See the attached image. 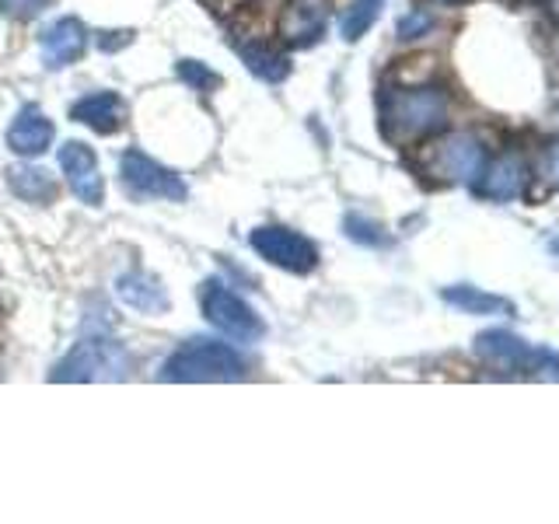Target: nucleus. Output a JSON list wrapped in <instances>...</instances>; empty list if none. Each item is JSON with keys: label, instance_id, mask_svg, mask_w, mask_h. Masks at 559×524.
I'll list each match as a JSON object with an SVG mask.
<instances>
[{"label": "nucleus", "instance_id": "aec40b11", "mask_svg": "<svg viewBox=\"0 0 559 524\" xmlns=\"http://www.w3.org/2000/svg\"><path fill=\"white\" fill-rule=\"evenodd\" d=\"M175 74H179V81H186L192 92H200V95H210L214 87H221V74H214V70L200 60H179L175 63Z\"/></svg>", "mask_w": 559, "mask_h": 524}, {"label": "nucleus", "instance_id": "a211bd4d", "mask_svg": "<svg viewBox=\"0 0 559 524\" xmlns=\"http://www.w3.org/2000/svg\"><path fill=\"white\" fill-rule=\"evenodd\" d=\"M8 182L17 192V200L35 203V206H43V203H49L52 196H57V182L49 179L46 168H32V165L28 168H11Z\"/></svg>", "mask_w": 559, "mask_h": 524}, {"label": "nucleus", "instance_id": "f3484780", "mask_svg": "<svg viewBox=\"0 0 559 524\" xmlns=\"http://www.w3.org/2000/svg\"><path fill=\"white\" fill-rule=\"evenodd\" d=\"M441 297L451 305V308H459L465 314H514V305L507 301V297H497V294H486V290H476V287H444Z\"/></svg>", "mask_w": 559, "mask_h": 524}, {"label": "nucleus", "instance_id": "412c9836", "mask_svg": "<svg viewBox=\"0 0 559 524\" xmlns=\"http://www.w3.org/2000/svg\"><path fill=\"white\" fill-rule=\"evenodd\" d=\"M535 175H538L542 189L559 192V140H549V144L538 151Z\"/></svg>", "mask_w": 559, "mask_h": 524}, {"label": "nucleus", "instance_id": "393cba45", "mask_svg": "<svg viewBox=\"0 0 559 524\" xmlns=\"http://www.w3.org/2000/svg\"><path fill=\"white\" fill-rule=\"evenodd\" d=\"M127 43H133V32H105V39H98V46L102 49H119V46H127Z\"/></svg>", "mask_w": 559, "mask_h": 524}, {"label": "nucleus", "instance_id": "423d86ee", "mask_svg": "<svg viewBox=\"0 0 559 524\" xmlns=\"http://www.w3.org/2000/svg\"><path fill=\"white\" fill-rule=\"evenodd\" d=\"M424 168L441 182H465L472 186L486 168V147L476 133H451L427 151Z\"/></svg>", "mask_w": 559, "mask_h": 524}, {"label": "nucleus", "instance_id": "9b49d317", "mask_svg": "<svg viewBox=\"0 0 559 524\" xmlns=\"http://www.w3.org/2000/svg\"><path fill=\"white\" fill-rule=\"evenodd\" d=\"M84 46H87V28L81 17H57L43 32V60L49 70H63L74 60H81Z\"/></svg>", "mask_w": 559, "mask_h": 524}, {"label": "nucleus", "instance_id": "dca6fc26", "mask_svg": "<svg viewBox=\"0 0 559 524\" xmlns=\"http://www.w3.org/2000/svg\"><path fill=\"white\" fill-rule=\"evenodd\" d=\"M235 49H238L241 63L249 67L259 81L280 84V81H284V78L290 74V63H287V57H284V52L270 49V43H252V39H249V43H238Z\"/></svg>", "mask_w": 559, "mask_h": 524}, {"label": "nucleus", "instance_id": "39448f33", "mask_svg": "<svg viewBox=\"0 0 559 524\" xmlns=\"http://www.w3.org/2000/svg\"><path fill=\"white\" fill-rule=\"evenodd\" d=\"M200 305H203L206 322L214 325L217 332H224L227 340L259 343L262 336H266V325H262V319L252 311V305H245L235 290H227L224 284H217V279L203 284Z\"/></svg>", "mask_w": 559, "mask_h": 524}, {"label": "nucleus", "instance_id": "4be33fe9", "mask_svg": "<svg viewBox=\"0 0 559 524\" xmlns=\"http://www.w3.org/2000/svg\"><path fill=\"white\" fill-rule=\"evenodd\" d=\"M346 235H349V241L367 245V249H381V245H389V235H381V227L367 217H346Z\"/></svg>", "mask_w": 559, "mask_h": 524}, {"label": "nucleus", "instance_id": "2eb2a0df", "mask_svg": "<svg viewBox=\"0 0 559 524\" xmlns=\"http://www.w3.org/2000/svg\"><path fill=\"white\" fill-rule=\"evenodd\" d=\"M116 294H119V301L140 311V314H165L168 311V290L165 284L157 276L151 273H127V276H119L116 279Z\"/></svg>", "mask_w": 559, "mask_h": 524}, {"label": "nucleus", "instance_id": "20e7f679", "mask_svg": "<svg viewBox=\"0 0 559 524\" xmlns=\"http://www.w3.org/2000/svg\"><path fill=\"white\" fill-rule=\"evenodd\" d=\"M130 374V354L116 340H84L57 364L52 381H122Z\"/></svg>", "mask_w": 559, "mask_h": 524}, {"label": "nucleus", "instance_id": "b1692460", "mask_svg": "<svg viewBox=\"0 0 559 524\" xmlns=\"http://www.w3.org/2000/svg\"><path fill=\"white\" fill-rule=\"evenodd\" d=\"M46 4L49 0H0V8H4V14L14 17V22H28V17H35Z\"/></svg>", "mask_w": 559, "mask_h": 524}, {"label": "nucleus", "instance_id": "9d476101", "mask_svg": "<svg viewBox=\"0 0 559 524\" xmlns=\"http://www.w3.org/2000/svg\"><path fill=\"white\" fill-rule=\"evenodd\" d=\"M60 168L67 175L70 189L74 196L87 206H102L105 200V182H102V171H98V157L95 151L81 144V140H70V144L60 147Z\"/></svg>", "mask_w": 559, "mask_h": 524}, {"label": "nucleus", "instance_id": "4468645a", "mask_svg": "<svg viewBox=\"0 0 559 524\" xmlns=\"http://www.w3.org/2000/svg\"><path fill=\"white\" fill-rule=\"evenodd\" d=\"M70 119L102 133V136H109L122 127V119H127V105H122V98L116 92H95V95H84L81 102L70 105Z\"/></svg>", "mask_w": 559, "mask_h": 524}, {"label": "nucleus", "instance_id": "f8f14e48", "mask_svg": "<svg viewBox=\"0 0 559 524\" xmlns=\"http://www.w3.org/2000/svg\"><path fill=\"white\" fill-rule=\"evenodd\" d=\"M524 179H528V175H524V162L518 154H507L497 165L483 168L479 179L472 182V192L489 203H511L524 189Z\"/></svg>", "mask_w": 559, "mask_h": 524}, {"label": "nucleus", "instance_id": "5701e85b", "mask_svg": "<svg viewBox=\"0 0 559 524\" xmlns=\"http://www.w3.org/2000/svg\"><path fill=\"white\" fill-rule=\"evenodd\" d=\"M430 28H433V17L427 11H413L399 22V39H419V35Z\"/></svg>", "mask_w": 559, "mask_h": 524}, {"label": "nucleus", "instance_id": "a878e982", "mask_svg": "<svg viewBox=\"0 0 559 524\" xmlns=\"http://www.w3.org/2000/svg\"><path fill=\"white\" fill-rule=\"evenodd\" d=\"M549 252H552V255L559 259V235H556V238H549Z\"/></svg>", "mask_w": 559, "mask_h": 524}, {"label": "nucleus", "instance_id": "cd10ccee", "mask_svg": "<svg viewBox=\"0 0 559 524\" xmlns=\"http://www.w3.org/2000/svg\"><path fill=\"white\" fill-rule=\"evenodd\" d=\"M441 4H459V0H441Z\"/></svg>", "mask_w": 559, "mask_h": 524}, {"label": "nucleus", "instance_id": "6e6552de", "mask_svg": "<svg viewBox=\"0 0 559 524\" xmlns=\"http://www.w3.org/2000/svg\"><path fill=\"white\" fill-rule=\"evenodd\" d=\"M252 249L266 262H273V266L297 273V276H305V273H311L314 266H319V249H314L305 235L290 231V227H276V224L255 227Z\"/></svg>", "mask_w": 559, "mask_h": 524}, {"label": "nucleus", "instance_id": "f257e3e1", "mask_svg": "<svg viewBox=\"0 0 559 524\" xmlns=\"http://www.w3.org/2000/svg\"><path fill=\"white\" fill-rule=\"evenodd\" d=\"M448 92L437 84H416L402 87L392 84L381 92V133L392 144H416L448 122Z\"/></svg>", "mask_w": 559, "mask_h": 524}, {"label": "nucleus", "instance_id": "0eeeda50", "mask_svg": "<svg viewBox=\"0 0 559 524\" xmlns=\"http://www.w3.org/2000/svg\"><path fill=\"white\" fill-rule=\"evenodd\" d=\"M119 175H122V189L130 192L133 200H171L182 203L189 196L186 182L175 175L171 168L157 165L154 157H147L144 151H127L119 157Z\"/></svg>", "mask_w": 559, "mask_h": 524}, {"label": "nucleus", "instance_id": "6ab92c4d", "mask_svg": "<svg viewBox=\"0 0 559 524\" xmlns=\"http://www.w3.org/2000/svg\"><path fill=\"white\" fill-rule=\"evenodd\" d=\"M381 8H384V0H354V4H349V11L343 14V25H340L343 39L346 43H357L360 35L378 22Z\"/></svg>", "mask_w": 559, "mask_h": 524}, {"label": "nucleus", "instance_id": "bb28decb", "mask_svg": "<svg viewBox=\"0 0 559 524\" xmlns=\"http://www.w3.org/2000/svg\"><path fill=\"white\" fill-rule=\"evenodd\" d=\"M549 14H552L556 22H559V0H549Z\"/></svg>", "mask_w": 559, "mask_h": 524}, {"label": "nucleus", "instance_id": "f03ea898", "mask_svg": "<svg viewBox=\"0 0 559 524\" xmlns=\"http://www.w3.org/2000/svg\"><path fill=\"white\" fill-rule=\"evenodd\" d=\"M245 374H249V364L238 349L214 340H189L162 367V378L175 384H221L241 381Z\"/></svg>", "mask_w": 559, "mask_h": 524}, {"label": "nucleus", "instance_id": "ddd939ff", "mask_svg": "<svg viewBox=\"0 0 559 524\" xmlns=\"http://www.w3.org/2000/svg\"><path fill=\"white\" fill-rule=\"evenodd\" d=\"M52 144V122L39 105H25L8 130V147L17 157H39Z\"/></svg>", "mask_w": 559, "mask_h": 524}, {"label": "nucleus", "instance_id": "7ed1b4c3", "mask_svg": "<svg viewBox=\"0 0 559 524\" xmlns=\"http://www.w3.org/2000/svg\"><path fill=\"white\" fill-rule=\"evenodd\" d=\"M472 354L497 374L507 378H538V381H559V357L552 349H538L532 343L518 340L514 332L486 329L472 340Z\"/></svg>", "mask_w": 559, "mask_h": 524}, {"label": "nucleus", "instance_id": "1a4fd4ad", "mask_svg": "<svg viewBox=\"0 0 559 524\" xmlns=\"http://www.w3.org/2000/svg\"><path fill=\"white\" fill-rule=\"evenodd\" d=\"M329 28V0H284L276 17V39L284 46H314Z\"/></svg>", "mask_w": 559, "mask_h": 524}]
</instances>
